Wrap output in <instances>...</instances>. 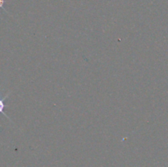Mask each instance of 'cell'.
Segmentation results:
<instances>
[{
    "instance_id": "6da1fadb",
    "label": "cell",
    "mask_w": 168,
    "mask_h": 167,
    "mask_svg": "<svg viewBox=\"0 0 168 167\" xmlns=\"http://www.w3.org/2000/svg\"><path fill=\"white\" fill-rule=\"evenodd\" d=\"M9 93H8L7 94H6V96H4V98H0V113H2V114L4 115V116H6V117L8 118V119H9L10 120V118L8 117V116H7V114L5 113L4 111V108H5V103H4V101L6 100V98L8 97V95H9Z\"/></svg>"
},
{
    "instance_id": "7a4b0ae2",
    "label": "cell",
    "mask_w": 168,
    "mask_h": 167,
    "mask_svg": "<svg viewBox=\"0 0 168 167\" xmlns=\"http://www.w3.org/2000/svg\"><path fill=\"white\" fill-rule=\"evenodd\" d=\"M4 0H0V8H4Z\"/></svg>"
}]
</instances>
